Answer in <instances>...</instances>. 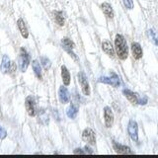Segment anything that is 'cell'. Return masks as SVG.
<instances>
[{
  "instance_id": "5bb4252c",
  "label": "cell",
  "mask_w": 158,
  "mask_h": 158,
  "mask_svg": "<svg viewBox=\"0 0 158 158\" xmlns=\"http://www.w3.org/2000/svg\"><path fill=\"white\" fill-rule=\"evenodd\" d=\"M123 94L125 95V97L131 104H137V102H138L137 94H135V92H132L131 90H130V89H123Z\"/></svg>"
},
{
  "instance_id": "4fadbf2b",
  "label": "cell",
  "mask_w": 158,
  "mask_h": 158,
  "mask_svg": "<svg viewBox=\"0 0 158 158\" xmlns=\"http://www.w3.org/2000/svg\"><path fill=\"white\" fill-rule=\"evenodd\" d=\"M131 53L135 59H140L142 57V48L141 46L138 43H132L131 44Z\"/></svg>"
},
{
  "instance_id": "9a60e30c",
  "label": "cell",
  "mask_w": 158,
  "mask_h": 158,
  "mask_svg": "<svg viewBox=\"0 0 158 158\" xmlns=\"http://www.w3.org/2000/svg\"><path fill=\"white\" fill-rule=\"evenodd\" d=\"M10 64H11V60L8 56L4 54L2 57V61H1V65H0V71H1L3 74L8 73L9 68H10Z\"/></svg>"
},
{
  "instance_id": "8fae6325",
  "label": "cell",
  "mask_w": 158,
  "mask_h": 158,
  "mask_svg": "<svg viewBox=\"0 0 158 158\" xmlns=\"http://www.w3.org/2000/svg\"><path fill=\"white\" fill-rule=\"evenodd\" d=\"M58 98H59V101H60L62 104H66L69 102L70 94H69L68 89L64 85L60 86L58 89Z\"/></svg>"
},
{
  "instance_id": "44dd1931",
  "label": "cell",
  "mask_w": 158,
  "mask_h": 158,
  "mask_svg": "<svg viewBox=\"0 0 158 158\" xmlns=\"http://www.w3.org/2000/svg\"><path fill=\"white\" fill-rule=\"evenodd\" d=\"M53 17H54V20H56V22L58 26L62 27L64 23H65V17H64L62 11H54Z\"/></svg>"
},
{
  "instance_id": "8992f818",
  "label": "cell",
  "mask_w": 158,
  "mask_h": 158,
  "mask_svg": "<svg viewBox=\"0 0 158 158\" xmlns=\"http://www.w3.org/2000/svg\"><path fill=\"white\" fill-rule=\"evenodd\" d=\"M127 132L133 141L135 142L138 141V126L135 121H133V120L130 121L127 126Z\"/></svg>"
},
{
  "instance_id": "5b68a950",
  "label": "cell",
  "mask_w": 158,
  "mask_h": 158,
  "mask_svg": "<svg viewBox=\"0 0 158 158\" xmlns=\"http://www.w3.org/2000/svg\"><path fill=\"white\" fill-rule=\"evenodd\" d=\"M25 107H26L27 113L30 117H35L37 114V108H36V100L33 96H28L25 101Z\"/></svg>"
},
{
  "instance_id": "4316f807",
  "label": "cell",
  "mask_w": 158,
  "mask_h": 158,
  "mask_svg": "<svg viewBox=\"0 0 158 158\" xmlns=\"http://www.w3.org/2000/svg\"><path fill=\"white\" fill-rule=\"evenodd\" d=\"M147 101H148V98L146 96H142L140 99H138L137 104H140V105H145V104L147 103Z\"/></svg>"
},
{
  "instance_id": "d6986e66",
  "label": "cell",
  "mask_w": 158,
  "mask_h": 158,
  "mask_svg": "<svg viewBox=\"0 0 158 158\" xmlns=\"http://www.w3.org/2000/svg\"><path fill=\"white\" fill-rule=\"evenodd\" d=\"M32 66H33V71L35 73V75L37 76L38 79L40 80H42L43 79V74H42V67H41V64L40 62L37 60V59H35L32 63Z\"/></svg>"
},
{
  "instance_id": "3957f363",
  "label": "cell",
  "mask_w": 158,
  "mask_h": 158,
  "mask_svg": "<svg viewBox=\"0 0 158 158\" xmlns=\"http://www.w3.org/2000/svg\"><path fill=\"white\" fill-rule=\"evenodd\" d=\"M30 63V56L27 52V51L24 48H21V51H20V57H19V67L20 70L22 72H26L28 69Z\"/></svg>"
},
{
  "instance_id": "52a82bcc",
  "label": "cell",
  "mask_w": 158,
  "mask_h": 158,
  "mask_svg": "<svg viewBox=\"0 0 158 158\" xmlns=\"http://www.w3.org/2000/svg\"><path fill=\"white\" fill-rule=\"evenodd\" d=\"M82 139L87 142L88 144L90 145H95L96 144V136H95V132H94L91 128H85L82 132Z\"/></svg>"
},
{
  "instance_id": "e0dca14e",
  "label": "cell",
  "mask_w": 158,
  "mask_h": 158,
  "mask_svg": "<svg viewBox=\"0 0 158 158\" xmlns=\"http://www.w3.org/2000/svg\"><path fill=\"white\" fill-rule=\"evenodd\" d=\"M61 77H62L63 85L68 86L70 84V73H69L68 69L65 65L61 66Z\"/></svg>"
},
{
  "instance_id": "7c38bea8",
  "label": "cell",
  "mask_w": 158,
  "mask_h": 158,
  "mask_svg": "<svg viewBox=\"0 0 158 158\" xmlns=\"http://www.w3.org/2000/svg\"><path fill=\"white\" fill-rule=\"evenodd\" d=\"M102 49L104 51V52L110 57H114V56H115V51H114L113 44H111L110 41H108V40H105V41L102 43Z\"/></svg>"
},
{
  "instance_id": "83f0119b",
  "label": "cell",
  "mask_w": 158,
  "mask_h": 158,
  "mask_svg": "<svg viewBox=\"0 0 158 158\" xmlns=\"http://www.w3.org/2000/svg\"><path fill=\"white\" fill-rule=\"evenodd\" d=\"M16 68H17V66H16V63L15 62H12L11 61V64H10V68H9V73H14L15 71H16Z\"/></svg>"
},
{
  "instance_id": "7a4b0ae2",
  "label": "cell",
  "mask_w": 158,
  "mask_h": 158,
  "mask_svg": "<svg viewBox=\"0 0 158 158\" xmlns=\"http://www.w3.org/2000/svg\"><path fill=\"white\" fill-rule=\"evenodd\" d=\"M99 82H102L104 84H108L113 87H118L121 85V80L115 72L111 71L109 76H102L99 78Z\"/></svg>"
},
{
  "instance_id": "2e32d148",
  "label": "cell",
  "mask_w": 158,
  "mask_h": 158,
  "mask_svg": "<svg viewBox=\"0 0 158 158\" xmlns=\"http://www.w3.org/2000/svg\"><path fill=\"white\" fill-rule=\"evenodd\" d=\"M17 25H18V29H19L20 33H21L22 37H23L24 39H27V38L29 37V32H28V29H27V27H26V24H25L24 20L21 19V18L18 19Z\"/></svg>"
},
{
  "instance_id": "ffe728a7",
  "label": "cell",
  "mask_w": 158,
  "mask_h": 158,
  "mask_svg": "<svg viewBox=\"0 0 158 158\" xmlns=\"http://www.w3.org/2000/svg\"><path fill=\"white\" fill-rule=\"evenodd\" d=\"M77 114H78V106L76 105L75 103H71V105L68 107L67 109V111H66V115L68 118H75L76 116H77Z\"/></svg>"
},
{
  "instance_id": "277c9868",
  "label": "cell",
  "mask_w": 158,
  "mask_h": 158,
  "mask_svg": "<svg viewBox=\"0 0 158 158\" xmlns=\"http://www.w3.org/2000/svg\"><path fill=\"white\" fill-rule=\"evenodd\" d=\"M78 81H79V84H80L81 86V89H82V92L84 95L86 96H89L90 95V86H89V82L87 80V77L85 75V73L83 71H80L78 73Z\"/></svg>"
},
{
  "instance_id": "7402d4cb",
  "label": "cell",
  "mask_w": 158,
  "mask_h": 158,
  "mask_svg": "<svg viewBox=\"0 0 158 158\" xmlns=\"http://www.w3.org/2000/svg\"><path fill=\"white\" fill-rule=\"evenodd\" d=\"M147 37L150 41L155 44V46H158V34L154 31V30H148L147 31Z\"/></svg>"
},
{
  "instance_id": "484cf974",
  "label": "cell",
  "mask_w": 158,
  "mask_h": 158,
  "mask_svg": "<svg viewBox=\"0 0 158 158\" xmlns=\"http://www.w3.org/2000/svg\"><path fill=\"white\" fill-rule=\"evenodd\" d=\"M6 136H7V131L0 126V139H4Z\"/></svg>"
},
{
  "instance_id": "f546056e",
  "label": "cell",
  "mask_w": 158,
  "mask_h": 158,
  "mask_svg": "<svg viewBox=\"0 0 158 158\" xmlns=\"http://www.w3.org/2000/svg\"><path fill=\"white\" fill-rule=\"evenodd\" d=\"M85 149L87 150V151H86L87 153H90V154H92V153H93V151H92V149H91V148H90V147H88L87 145L85 146Z\"/></svg>"
},
{
  "instance_id": "d4e9b609",
  "label": "cell",
  "mask_w": 158,
  "mask_h": 158,
  "mask_svg": "<svg viewBox=\"0 0 158 158\" xmlns=\"http://www.w3.org/2000/svg\"><path fill=\"white\" fill-rule=\"evenodd\" d=\"M123 5L127 9H132L133 8V0H123Z\"/></svg>"
},
{
  "instance_id": "6da1fadb",
  "label": "cell",
  "mask_w": 158,
  "mask_h": 158,
  "mask_svg": "<svg viewBox=\"0 0 158 158\" xmlns=\"http://www.w3.org/2000/svg\"><path fill=\"white\" fill-rule=\"evenodd\" d=\"M115 48L118 57L121 60H125L128 56V48L125 37L121 34H117L115 38Z\"/></svg>"
},
{
  "instance_id": "f1b7e54d",
  "label": "cell",
  "mask_w": 158,
  "mask_h": 158,
  "mask_svg": "<svg viewBox=\"0 0 158 158\" xmlns=\"http://www.w3.org/2000/svg\"><path fill=\"white\" fill-rule=\"evenodd\" d=\"M74 154H85V152H84L82 149H80V148H77V149H75L73 151Z\"/></svg>"
},
{
  "instance_id": "ac0fdd59",
  "label": "cell",
  "mask_w": 158,
  "mask_h": 158,
  "mask_svg": "<svg viewBox=\"0 0 158 158\" xmlns=\"http://www.w3.org/2000/svg\"><path fill=\"white\" fill-rule=\"evenodd\" d=\"M101 8H102L103 13L105 14L109 19H113L114 18L113 8H112V6L108 2H103L102 5H101Z\"/></svg>"
},
{
  "instance_id": "9c48e42d",
  "label": "cell",
  "mask_w": 158,
  "mask_h": 158,
  "mask_svg": "<svg viewBox=\"0 0 158 158\" xmlns=\"http://www.w3.org/2000/svg\"><path fill=\"white\" fill-rule=\"evenodd\" d=\"M113 148L118 154H133V152L128 146L123 145L117 141H113Z\"/></svg>"
},
{
  "instance_id": "603a6c76",
  "label": "cell",
  "mask_w": 158,
  "mask_h": 158,
  "mask_svg": "<svg viewBox=\"0 0 158 158\" xmlns=\"http://www.w3.org/2000/svg\"><path fill=\"white\" fill-rule=\"evenodd\" d=\"M39 120L40 122H41L43 125H44V121H46V123L48 125V114L47 112L44 111V110H41L40 111V114H39Z\"/></svg>"
},
{
  "instance_id": "ba28073f",
  "label": "cell",
  "mask_w": 158,
  "mask_h": 158,
  "mask_svg": "<svg viewBox=\"0 0 158 158\" xmlns=\"http://www.w3.org/2000/svg\"><path fill=\"white\" fill-rule=\"evenodd\" d=\"M61 44H62V48H64V51L70 54V56L72 58H74L75 60H77V57L75 56V53L72 52L73 48H75V44H74L71 40H69L68 38H64V39H62V41H61Z\"/></svg>"
},
{
  "instance_id": "4dcf8cb0",
  "label": "cell",
  "mask_w": 158,
  "mask_h": 158,
  "mask_svg": "<svg viewBox=\"0 0 158 158\" xmlns=\"http://www.w3.org/2000/svg\"><path fill=\"white\" fill-rule=\"evenodd\" d=\"M0 118H1V108H0Z\"/></svg>"
},
{
  "instance_id": "cb8c5ba5",
  "label": "cell",
  "mask_w": 158,
  "mask_h": 158,
  "mask_svg": "<svg viewBox=\"0 0 158 158\" xmlns=\"http://www.w3.org/2000/svg\"><path fill=\"white\" fill-rule=\"evenodd\" d=\"M41 62H42V66L44 67V70H48V69L51 68V66H52L51 60H49V59L48 57H46V56H42L41 57Z\"/></svg>"
},
{
  "instance_id": "30bf717a",
  "label": "cell",
  "mask_w": 158,
  "mask_h": 158,
  "mask_svg": "<svg viewBox=\"0 0 158 158\" xmlns=\"http://www.w3.org/2000/svg\"><path fill=\"white\" fill-rule=\"evenodd\" d=\"M104 121L107 127H111L114 123V114L112 109L108 106L104 108Z\"/></svg>"
}]
</instances>
